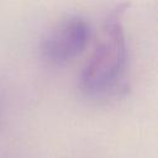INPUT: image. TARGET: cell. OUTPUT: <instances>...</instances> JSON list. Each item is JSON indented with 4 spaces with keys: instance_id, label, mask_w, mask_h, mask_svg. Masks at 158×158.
<instances>
[{
    "instance_id": "obj_1",
    "label": "cell",
    "mask_w": 158,
    "mask_h": 158,
    "mask_svg": "<svg viewBox=\"0 0 158 158\" xmlns=\"http://www.w3.org/2000/svg\"><path fill=\"white\" fill-rule=\"evenodd\" d=\"M126 5L111 11L101 35L79 75V88L93 99L115 94L127 63V42L121 22Z\"/></svg>"
},
{
    "instance_id": "obj_2",
    "label": "cell",
    "mask_w": 158,
    "mask_h": 158,
    "mask_svg": "<svg viewBox=\"0 0 158 158\" xmlns=\"http://www.w3.org/2000/svg\"><path fill=\"white\" fill-rule=\"evenodd\" d=\"M90 38V25L80 16L59 20L44 35L41 42L42 56L53 64L67 63L78 57Z\"/></svg>"
}]
</instances>
